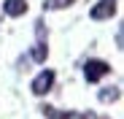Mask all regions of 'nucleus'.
I'll use <instances>...</instances> for the list:
<instances>
[{"instance_id":"0eeeda50","label":"nucleus","mask_w":124,"mask_h":119,"mask_svg":"<svg viewBox=\"0 0 124 119\" xmlns=\"http://www.w3.org/2000/svg\"><path fill=\"white\" fill-rule=\"evenodd\" d=\"M119 97H121V87H102L100 92H97V100L100 103H116L119 100Z\"/></svg>"},{"instance_id":"9d476101","label":"nucleus","mask_w":124,"mask_h":119,"mask_svg":"<svg viewBox=\"0 0 124 119\" xmlns=\"http://www.w3.org/2000/svg\"><path fill=\"white\" fill-rule=\"evenodd\" d=\"M121 41H124V35H121V27L116 30V49H121Z\"/></svg>"},{"instance_id":"39448f33","label":"nucleus","mask_w":124,"mask_h":119,"mask_svg":"<svg viewBox=\"0 0 124 119\" xmlns=\"http://www.w3.org/2000/svg\"><path fill=\"white\" fill-rule=\"evenodd\" d=\"M46 57H49V46H46V41H35V43L30 46V51H27V60H30V62H35V65H43Z\"/></svg>"},{"instance_id":"423d86ee","label":"nucleus","mask_w":124,"mask_h":119,"mask_svg":"<svg viewBox=\"0 0 124 119\" xmlns=\"http://www.w3.org/2000/svg\"><path fill=\"white\" fill-rule=\"evenodd\" d=\"M27 0H3V14L6 16H11V19H16V16H24L27 14Z\"/></svg>"},{"instance_id":"9b49d317","label":"nucleus","mask_w":124,"mask_h":119,"mask_svg":"<svg viewBox=\"0 0 124 119\" xmlns=\"http://www.w3.org/2000/svg\"><path fill=\"white\" fill-rule=\"evenodd\" d=\"M94 119H108V116H94Z\"/></svg>"},{"instance_id":"20e7f679","label":"nucleus","mask_w":124,"mask_h":119,"mask_svg":"<svg viewBox=\"0 0 124 119\" xmlns=\"http://www.w3.org/2000/svg\"><path fill=\"white\" fill-rule=\"evenodd\" d=\"M40 114L46 119H94L92 111H62L54 106H40Z\"/></svg>"},{"instance_id":"1a4fd4ad","label":"nucleus","mask_w":124,"mask_h":119,"mask_svg":"<svg viewBox=\"0 0 124 119\" xmlns=\"http://www.w3.org/2000/svg\"><path fill=\"white\" fill-rule=\"evenodd\" d=\"M35 41H49V30H46V25L40 22H35Z\"/></svg>"},{"instance_id":"f257e3e1","label":"nucleus","mask_w":124,"mask_h":119,"mask_svg":"<svg viewBox=\"0 0 124 119\" xmlns=\"http://www.w3.org/2000/svg\"><path fill=\"white\" fill-rule=\"evenodd\" d=\"M111 62H105V60H100V57H92V60H86L84 62V78L89 84H97V81H102L105 76H111Z\"/></svg>"},{"instance_id":"7ed1b4c3","label":"nucleus","mask_w":124,"mask_h":119,"mask_svg":"<svg viewBox=\"0 0 124 119\" xmlns=\"http://www.w3.org/2000/svg\"><path fill=\"white\" fill-rule=\"evenodd\" d=\"M119 11V0H97V3L89 8V16L94 22H108V19Z\"/></svg>"},{"instance_id":"f03ea898","label":"nucleus","mask_w":124,"mask_h":119,"mask_svg":"<svg viewBox=\"0 0 124 119\" xmlns=\"http://www.w3.org/2000/svg\"><path fill=\"white\" fill-rule=\"evenodd\" d=\"M54 81H57V73H54L51 68H43V70H40V73L32 78L30 89H32L35 97H43V95H49V92L54 89Z\"/></svg>"},{"instance_id":"6e6552de","label":"nucleus","mask_w":124,"mask_h":119,"mask_svg":"<svg viewBox=\"0 0 124 119\" xmlns=\"http://www.w3.org/2000/svg\"><path fill=\"white\" fill-rule=\"evenodd\" d=\"M76 0H43V11H62V8H68L73 6Z\"/></svg>"}]
</instances>
